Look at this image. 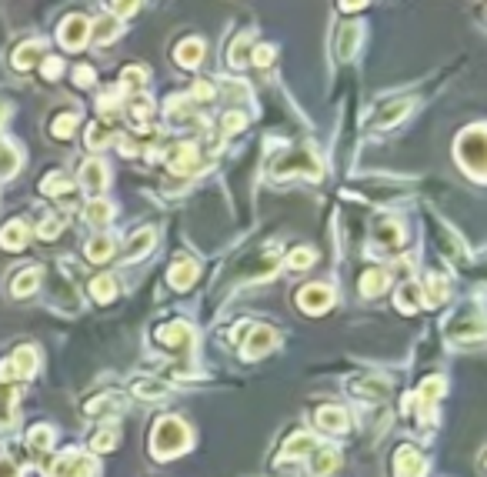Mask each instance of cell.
Returning <instances> with one entry per match:
<instances>
[{
    "mask_svg": "<svg viewBox=\"0 0 487 477\" xmlns=\"http://www.w3.org/2000/svg\"><path fill=\"white\" fill-rule=\"evenodd\" d=\"M154 458L157 460H167V458H177V454H184L190 447V427L184 420L177 418H160L154 424Z\"/></svg>",
    "mask_w": 487,
    "mask_h": 477,
    "instance_id": "1",
    "label": "cell"
},
{
    "mask_svg": "<svg viewBox=\"0 0 487 477\" xmlns=\"http://www.w3.org/2000/svg\"><path fill=\"white\" fill-rule=\"evenodd\" d=\"M457 164L474 177V180H484V167H487V137L484 127L474 124L464 134L457 137Z\"/></svg>",
    "mask_w": 487,
    "mask_h": 477,
    "instance_id": "2",
    "label": "cell"
},
{
    "mask_svg": "<svg viewBox=\"0 0 487 477\" xmlns=\"http://www.w3.org/2000/svg\"><path fill=\"white\" fill-rule=\"evenodd\" d=\"M267 171L274 174V177H297V174H304V177L318 180L320 177V160L311 147H294V151H287L284 157H274Z\"/></svg>",
    "mask_w": 487,
    "mask_h": 477,
    "instance_id": "3",
    "label": "cell"
},
{
    "mask_svg": "<svg viewBox=\"0 0 487 477\" xmlns=\"http://www.w3.org/2000/svg\"><path fill=\"white\" fill-rule=\"evenodd\" d=\"M448 337H454V341H481L484 337V317H481V310L477 307L457 310L448 321Z\"/></svg>",
    "mask_w": 487,
    "mask_h": 477,
    "instance_id": "4",
    "label": "cell"
},
{
    "mask_svg": "<svg viewBox=\"0 0 487 477\" xmlns=\"http://www.w3.org/2000/svg\"><path fill=\"white\" fill-rule=\"evenodd\" d=\"M47 477H97V464L80 451H64L47 467Z\"/></svg>",
    "mask_w": 487,
    "mask_h": 477,
    "instance_id": "5",
    "label": "cell"
},
{
    "mask_svg": "<svg viewBox=\"0 0 487 477\" xmlns=\"http://www.w3.org/2000/svg\"><path fill=\"white\" fill-rule=\"evenodd\" d=\"M37 374V350L34 347H17L14 357L0 364V381H27Z\"/></svg>",
    "mask_w": 487,
    "mask_h": 477,
    "instance_id": "6",
    "label": "cell"
},
{
    "mask_svg": "<svg viewBox=\"0 0 487 477\" xmlns=\"http://www.w3.org/2000/svg\"><path fill=\"white\" fill-rule=\"evenodd\" d=\"M157 344L167 350H177V354H187L194 347V327L187 321H170V324L157 327Z\"/></svg>",
    "mask_w": 487,
    "mask_h": 477,
    "instance_id": "7",
    "label": "cell"
},
{
    "mask_svg": "<svg viewBox=\"0 0 487 477\" xmlns=\"http://www.w3.org/2000/svg\"><path fill=\"white\" fill-rule=\"evenodd\" d=\"M414 100L411 97H394V100H384L380 107H374V114H371V127H377V131H384V127H394V124H401L404 117L411 114Z\"/></svg>",
    "mask_w": 487,
    "mask_h": 477,
    "instance_id": "8",
    "label": "cell"
},
{
    "mask_svg": "<svg viewBox=\"0 0 487 477\" xmlns=\"http://www.w3.org/2000/svg\"><path fill=\"white\" fill-rule=\"evenodd\" d=\"M87 34H91V20L80 17V14H71L67 20H60V27H57V37H60V44L67 50H80L87 44Z\"/></svg>",
    "mask_w": 487,
    "mask_h": 477,
    "instance_id": "9",
    "label": "cell"
},
{
    "mask_svg": "<svg viewBox=\"0 0 487 477\" xmlns=\"http://www.w3.org/2000/svg\"><path fill=\"white\" fill-rule=\"evenodd\" d=\"M331 304H334V290L327 284H307L297 290V307L307 314H324Z\"/></svg>",
    "mask_w": 487,
    "mask_h": 477,
    "instance_id": "10",
    "label": "cell"
},
{
    "mask_svg": "<svg viewBox=\"0 0 487 477\" xmlns=\"http://www.w3.org/2000/svg\"><path fill=\"white\" fill-rule=\"evenodd\" d=\"M428 474V460L421 458L414 447H401L394 454V477H424Z\"/></svg>",
    "mask_w": 487,
    "mask_h": 477,
    "instance_id": "11",
    "label": "cell"
},
{
    "mask_svg": "<svg viewBox=\"0 0 487 477\" xmlns=\"http://www.w3.org/2000/svg\"><path fill=\"white\" fill-rule=\"evenodd\" d=\"M274 347H277V334H274L270 327H254L250 337H247V344H244V357H247V361H257V357H264V354L274 350Z\"/></svg>",
    "mask_w": 487,
    "mask_h": 477,
    "instance_id": "12",
    "label": "cell"
},
{
    "mask_svg": "<svg viewBox=\"0 0 487 477\" xmlns=\"http://www.w3.org/2000/svg\"><path fill=\"white\" fill-rule=\"evenodd\" d=\"M374 241L380 247H397L404 244V224L397 217H380L374 224Z\"/></svg>",
    "mask_w": 487,
    "mask_h": 477,
    "instance_id": "13",
    "label": "cell"
},
{
    "mask_svg": "<svg viewBox=\"0 0 487 477\" xmlns=\"http://www.w3.org/2000/svg\"><path fill=\"white\" fill-rule=\"evenodd\" d=\"M444 394V381L441 377H428V381L421 384V391H417V398H414V404H421V418L431 420L434 414V401Z\"/></svg>",
    "mask_w": 487,
    "mask_h": 477,
    "instance_id": "14",
    "label": "cell"
},
{
    "mask_svg": "<svg viewBox=\"0 0 487 477\" xmlns=\"http://www.w3.org/2000/svg\"><path fill=\"white\" fill-rule=\"evenodd\" d=\"M351 394L380 401V398H387V381H384V377H354V381H351Z\"/></svg>",
    "mask_w": 487,
    "mask_h": 477,
    "instance_id": "15",
    "label": "cell"
},
{
    "mask_svg": "<svg viewBox=\"0 0 487 477\" xmlns=\"http://www.w3.org/2000/svg\"><path fill=\"white\" fill-rule=\"evenodd\" d=\"M314 420H318L320 431H331V434H340V431L351 427V420H347V414H344L340 407H320Z\"/></svg>",
    "mask_w": 487,
    "mask_h": 477,
    "instance_id": "16",
    "label": "cell"
},
{
    "mask_svg": "<svg viewBox=\"0 0 487 477\" xmlns=\"http://www.w3.org/2000/svg\"><path fill=\"white\" fill-rule=\"evenodd\" d=\"M80 177H84V187L87 191H104L107 187V167H104V160H84Z\"/></svg>",
    "mask_w": 487,
    "mask_h": 477,
    "instance_id": "17",
    "label": "cell"
},
{
    "mask_svg": "<svg viewBox=\"0 0 487 477\" xmlns=\"http://www.w3.org/2000/svg\"><path fill=\"white\" fill-rule=\"evenodd\" d=\"M27 447H30V454L50 451V447H54V427H50V424H34V427L27 431Z\"/></svg>",
    "mask_w": 487,
    "mask_h": 477,
    "instance_id": "18",
    "label": "cell"
},
{
    "mask_svg": "<svg viewBox=\"0 0 487 477\" xmlns=\"http://www.w3.org/2000/svg\"><path fill=\"white\" fill-rule=\"evenodd\" d=\"M84 411L91 414V418H100V414H117V411H124V398L120 394H113V391H107V394H100V398H94V401L84 404Z\"/></svg>",
    "mask_w": 487,
    "mask_h": 477,
    "instance_id": "19",
    "label": "cell"
},
{
    "mask_svg": "<svg viewBox=\"0 0 487 477\" xmlns=\"http://www.w3.org/2000/svg\"><path fill=\"white\" fill-rule=\"evenodd\" d=\"M27 241H30V230L24 227L20 221H10V224H3V230H0V247H7V250H20Z\"/></svg>",
    "mask_w": 487,
    "mask_h": 477,
    "instance_id": "20",
    "label": "cell"
},
{
    "mask_svg": "<svg viewBox=\"0 0 487 477\" xmlns=\"http://www.w3.org/2000/svg\"><path fill=\"white\" fill-rule=\"evenodd\" d=\"M417 294H424V301L431 307L444 304L448 301V284H444V277H437V274H428L424 277V284L417 287Z\"/></svg>",
    "mask_w": 487,
    "mask_h": 477,
    "instance_id": "21",
    "label": "cell"
},
{
    "mask_svg": "<svg viewBox=\"0 0 487 477\" xmlns=\"http://www.w3.org/2000/svg\"><path fill=\"white\" fill-rule=\"evenodd\" d=\"M314 444H318V440L311 438V434H294V438L284 444V451L277 460H294V458H304V454H314Z\"/></svg>",
    "mask_w": 487,
    "mask_h": 477,
    "instance_id": "22",
    "label": "cell"
},
{
    "mask_svg": "<svg viewBox=\"0 0 487 477\" xmlns=\"http://www.w3.org/2000/svg\"><path fill=\"white\" fill-rule=\"evenodd\" d=\"M87 261H94V264H100V261H107V257H113V237L111 234H94L91 241H87Z\"/></svg>",
    "mask_w": 487,
    "mask_h": 477,
    "instance_id": "23",
    "label": "cell"
},
{
    "mask_svg": "<svg viewBox=\"0 0 487 477\" xmlns=\"http://www.w3.org/2000/svg\"><path fill=\"white\" fill-rule=\"evenodd\" d=\"M340 464V454L334 447H314V460H311V474H331Z\"/></svg>",
    "mask_w": 487,
    "mask_h": 477,
    "instance_id": "24",
    "label": "cell"
},
{
    "mask_svg": "<svg viewBox=\"0 0 487 477\" xmlns=\"http://www.w3.org/2000/svg\"><path fill=\"white\" fill-rule=\"evenodd\" d=\"M167 384L164 381H154V377H137L134 381V394L137 398H144V401H160V398H167Z\"/></svg>",
    "mask_w": 487,
    "mask_h": 477,
    "instance_id": "25",
    "label": "cell"
},
{
    "mask_svg": "<svg viewBox=\"0 0 487 477\" xmlns=\"http://www.w3.org/2000/svg\"><path fill=\"white\" fill-rule=\"evenodd\" d=\"M154 241H157V234L150 227H144L140 234H134L131 244H127V250H124V261H137V257H144L150 247H154Z\"/></svg>",
    "mask_w": 487,
    "mask_h": 477,
    "instance_id": "26",
    "label": "cell"
},
{
    "mask_svg": "<svg viewBox=\"0 0 487 477\" xmlns=\"http://www.w3.org/2000/svg\"><path fill=\"white\" fill-rule=\"evenodd\" d=\"M387 270H380V268H374V270H367L364 277H360V294L364 297H377V294H384L387 290Z\"/></svg>",
    "mask_w": 487,
    "mask_h": 477,
    "instance_id": "27",
    "label": "cell"
},
{
    "mask_svg": "<svg viewBox=\"0 0 487 477\" xmlns=\"http://www.w3.org/2000/svg\"><path fill=\"white\" fill-rule=\"evenodd\" d=\"M17 414V391L10 384H0V427H10Z\"/></svg>",
    "mask_w": 487,
    "mask_h": 477,
    "instance_id": "28",
    "label": "cell"
},
{
    "mask_svg": "<svg viewBox=\"0 0 487 477\" xmlns=\"http://www.w3.org/2000/svg\"><path fill=\"white\" fill-rule=\"evenodd\" d=\"M167 277H170V284L177 287V290H184V287H190V284H194V277H197V264L184 257V261H177V264L170 268V274H167Z\"/></svg>",
    "mask_w": 487,
    "mask_h": 477,
    "instance_id": "29",
    "label": "cell"
},
{
    "mask_svg": "<svg viewBox=\"0 0 487 477\" xmlns=\"http://www.w3.org/2000/svg\"><path fill=\"white\" fill-rule=\"evenodd\" d=\"M197 164V147L194 144H181V147H174V153H170V171L184 174L190 171Z\"/></svg>",
    "mask_w": 487,
    "mask_h": 477,
    "instance_id": "30",
    "label": "cell"
},
{
    "mask_svg": "<svg viewBox=\"0 0 487 477\" xmlns=\"http://www.w3.org/2000/svg\"><path fill=\"white\" fill-rule=\"evenodd\" d=\"M174 57H177L181 67H197L201 57H204V44H201V40H184V44L177 47V54H174Z\"/></svg>",
    "mask_w": 487,
    "mask_h": 477,
    "instance_id": "31",
    "label": "cell"
},
{
    "mask_svg": "<svg viewBox=\"0 0 487 477\" xmlns=\"http://www.w3.org/2000/svg\"><path fill=\"white\" fill-rule=\"evenodd\" d=\"M20 171V153L14 151V144L0 140V177H14Z\"/></svg>",
    "mask_w": 487,
    "mask_h": 477,
    "instance_id": "32",
    "label": "cell"
},
{
    "mask_svg": "<svg viewBox=\"0 0 487 477\" xmlns=\"http://www.w3.org/2000/svg\"><path fill=\"white\" fill-rule=\"evenodd\" d=\"M37 284H40V268L20 270L17 277H14V294H17V297H27L30 290H37Z\"/></svg>",
    "mask_w": 487,
    "mask_h": 477,
    "instance_id": "33",
    "label": "cell"
},
{
    "mask_svg": "<svg viewBox=\"0 0 487 477\" xmlns=\"http://www.w3.org/2000/svg\"><path fill=\"white\" fill-rule=\"evenodd\" d=\"M357 40H360V27H357V24H347V27L340 30V47H338V54H340V57H344V60H351V57H354Z\"/></svg>",
    "mask_w": 487,
    "mask_h": 477,
    "instance_id": "34",
    "label": "cell"
},
{
    "mask_svg": "<svg viewBox=\"0 0 487 477\" xmlns=\"http://www.w3.org/2000/svg\"><path fill=\"white\" fill-rule=\"evenodd\" d=\"M91 294H94V301L107 304V301H113V297H117V281H113V277H107V274H100L94 284H91Z\"/></svg>",
    "mask_w": 487,
    "mask_h": 477,
    "instance_id": "35",
    "label": "cell"
},
{
    "mask_svg": "<svg viewBox=\"0 0 487 477\" xmlns=\"http://www.w3.org/2000/svg\"><path fill=\"white\" fill-rule=\"evenodd\" d=\"M84 217H87L91 224H107L113 217V204H107V200H91L87 210H84Z\"/></svg>",
    "mask_w": 487,
    "mask_h": 477,
    "instance_id": "36",
    "label": "cell"
},
{
    "mask_svg": "<svg viewBox=\"0 0 487 477\" xmlns=\"http://www.w3.org/2000/svg\"><path fill=\"white\" fill-rule=\"evenodd\" d=\"M74 127H77V114H57L54 124H50V134L57 140H67V137L74 134Z\"/></svg>",
    "mask_w": 487,
    "mask_h": 477,
    "instance_id": "37",
    "label": "cell"
},
{
    "mask_svg": "<svg viewBox=\"0 0 487 477\" xmlns=\"http://www.w3.org/2000/svg\"><path fill=\"white\" fill-rule=\"evenodd\" d=\"M91 30H94V44H107L111 37H117V30H120V27H117V20H113V17H104V20H97Z\"/></svg>",
    "mask_w": 487,
    "mask_h": 477,
    "instance_id": "38",
    "label": "cell"
},
{
    "mask_svg": "<svg viewBox=\"0 0 487 477\" xmlns=\"http://www.w3.org/2000/svg\"><path fill=\"white\" fill-rule=\"evenodd\" d=\"M107 140H113V131H107L104 124H91L87 127V147L91 151H100V144H107Z\"/></svg>",
    "mask_w": 487,
    "mask_h": 477,
    "instance_id": "39",
    "label": "cell"
},
{
    "mask_svg": "<svg viewBox=\"0 0 487 477\" xmlns=\"http://www.w3.org/2000/svg\"><path fill=\"white\" fill-rule=\"evenodd\" d=\"M37 54H40L37 44H24L17 54H14V67H17V71H30V64L37 60Z\"/></svg>",
    "mask_w": 487,
    "mask_h": 477,
    "instance_id": "40",
    "label": "cell"
},
{
    "mask_svg": "<svg viewBox=\"0 0 487 477\" xmlns=\"http://www.w3.org/2000/svg\"><path fill=\"white\" fill-rule=\"evenodd\" d=\"M311 264H314V250H311V247L291 250V257H287V268H291V270H307Z\"/></svg>",
    "mask_w": 487,
    "mask_h": 477,
    "instance_id": "41",
    "label": "cell"
},
{
    "mask_svg": "<svg viewBox=\"0 0 487 477\" xmlns=\"http://www.w3.org/2000/svg\"><path fill=\"white\" fill-rule=\"evenodd\" d=\"M150 111H154V104H150L147 97H137L131 104V120L140 127V124H147V117H150Z\"/></svg>",
    "mask_w": 487,
    "mask_h": 477,
    "instance_id": "42",
    "label": "cell"
},
{
    "mask_svg": "<svg viewBox=\"0 0 487 477\" xmlns=\"http://www.w3.org/2000/svg\"><path fill=\"white\" fill-rule=\"evenodd\" d=\"M40 191L44 194H67L71 191V180H67L64 174H50V177L40 184Z\"/></svg>",
    "mask_w": 487,
    "mask_h": 477,
    "instance_id": "43",
    "label": "cell"
},
{
    "mask_svg": "<svg viewBox=\"0 0 487 477\" xmlns=\"http://www.w3.org/2000/svg\"><path fill=\"white\" fill-rule=\"evenodd\" d=\"M120 80H124V87L137 91V87L147 80V71H144V67H137V64H131V67H124V77H120Z\"/></svg>",
    "mask_w": 487,
    "mask_h": 477,
    "instance_id": "44",
    "label": "cell"
},
{
    "mask_svg": "<svg viewBox=\"0 0 487 477\" xmlns=\"http://www.w3.org/2000/svg\"><path fill=\"white\" fill-rule=\"evenodd\" d=\"M397 307H401L404 314H414V310H417V284L404 287V290L397 294Z\"/></svg>",
    "mask_w": 487,
    "mask_h": 477,
    "instance_id": "45",
    "label": "cell"
},
{
    "mask_svg": "<svg viewBox=\"0 0 487 477\" xmlns=\"http://www.w3.org/2000/svg\"><path fill=\"white\" fill-rule=\"evenodd\" d=\"M91 447H94V451H113V447H117V431H100V434H94Z\"/></svg>",
    "mask_w": 487,
    "mask_h": 477,
    "instance_id": "46",
    "label": "cell"
},
{
    "mask_svg": "<svg viewBox=\"0 0 487 477\" xmlns=\"http://www.w3.org/2000/svg\"><path fill=\"white\" fill-rule=\"evenodd\" d=\"M250 57V50H247V37H241L234 47H230V67H244Z\"/></svg>",
    "mask_w": 487,
    "mask_h": 477,
    "instance_id": "47",
    "label": "cell"
},
{
    "mask_svg": "<svg viewBox=\"0 0 487 477\" xmlns=\"http://www.w3.org/2000/svg\"><path fill=\"white\" fill-rule=\"evenodd\" d=\"M60 227H64L60 217H47V221L40 224V237H44V241H54L57 234H60Z\"/></svg>",
    "mask_w": 487,
    "mask_h": 477,
    "instance_id": "48",
    "label": "cell"
},
{
    "mask_svg": "<svg viewBox=\"0 0 487 477\" xmlns=\"http://www.w3.org/2000/svg\"><path fill=\"white\" fill-rule=\"evenodd\" d=\"M94 80H97L94 67H77V74H74V84H77V87H91Z\"/></svg>",
    "mask_w": 487,
    "mask_h": 477,
    "instance_id": "49",
    "label": "cell"
},
{
    "mask_svg": "<svg viewBox=\"0 0 487 477\" xmlns=\"http://www.w3.org/2000/svg\"><path fill=\"white\" fill-rule=\"evenodd\" d=\"M60 71H64L60 57H47V60H44V77H47V80H57V77H60Z\"/></svg>",
    "mask_w": 487,
    "mask_h": 477,
    "instance_id": "50",
    "label": "cell"
},
{
    "mask_svg": "<svg viewBox=\"0 0 487 477\" xmlns=\"http://www.w3.org/2000/svg\"><path fill=\"white\" fill-rule=\"evenodd\" d=\"M270 60H274V47H270V44H264V47L254 50V64H257V67H267Z\"/></svg>",
    "mask_w": 487,
    "mask_h": 477,
    "instance_id": "51",
    "label": "cell"
},
{
    "mask_svg": "<svg viewBox=\"0 0 487 477\" xmlns=\"http://www.w3.org/2000/svg\"><path fill=\"white\" fill-rule=\"evenodd\" d=\"M244 124H247V117H244V114H227V117H224V131H227V134L241 131Z\"/></svg>",
    "mask_w": 487,
    "mask_h": 477,
    "instance_id": "52",
    "label": "cell"
},
{
    "mask_svg": "<svg viewBox=\"0 0 487 477\" xmlns=\"http://www.w3.org/2000/svg\"><path fill=\"white\" fill-rule=\"evenodd\" d=\"M0 477H20L17 464H14L10 458H0Z\"/></svg>",
    "mask_w": 487,
    "mask_h": 477,
    "instance_id": "53",
    "label": "cell"
},
{
    "mask_svg": "<svg viewBox=\"0 0 487 477\" xmlns=\"http://www.w3.org/2000/svg\"><path fill=\"white\" fill-rule=\"evenodd\" d=\"M194 94H197V100H210V97H214V87L201 80V84H194Z\"/></svg>",
    "mask_w": 487,
    "mask_h": 477,
    "instance_id": "54",
    "label": "cell"
},
{
    "mask_svg": "<svg viewBox=\"0 0 487 477\" xmlns=\"http://www.w3.org/2000/svg\"><path fill=\"white\" fill-rule=\"evenodd\" d=\"M111 10H113V14H134V10H137V3H113Z\"/></svg>",
    "mask_w": 487,
    "mask_h": 477,
    "instance_id": "55",
    "label": "cell"
},
{
    "mask_svg": "<svg viewBox=\"0 0 487 477\" xmlns=\"http://www.w3.org/2000/svg\"><path fill=\"white\" fill-rule=\"evenodd\" d=\"M3 117H7V107H3V104H0V120H3Z\"/></svg>",
    "mask_w": 487,
    "mask_h": 477,
    "instance_id": "56",
    "label": "cell"
}]
</instances>
